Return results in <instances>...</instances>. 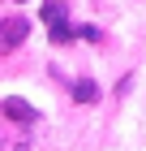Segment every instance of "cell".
Listing matches in <instances>:
<instances>
[{"mask_svg":"<svg viewBox=\"0 0 146 151\" xmlns=\"http://www.w3.org/2000/svg\"><path fill=\"white\" fill-rule=\"evenodd\" d=\"M0 108H4V116H9V121H17V125H34V121H43V116H39V108H30L26 99H17V95H9Z\"/></svg>","mask_w":146,"mask_h":151,"instance_id":"3957f363","label":"cell"},{"mask_svg":"<svg viewBox=\"0 0 146 151\" xmlns=\"http://www.w3.org/2000/svg\"><path fill=\"white\" fill-rule=\"evenodd\" d=\"M30 35V17H4V30H0V52H17L22 47V39Z\"/></svg>","mask_w":146,"mask_h":151,"instance_id":"7a4b0ae2","label":"cell"},{"mask_svg":"<svg viewBox=\"0 0 146 151\" xmlns=\"http://www.w3.org/2000/svg\"><path fill=\"white\" fill-rule=\"evenodd\" d=\"M43 22H47V39H52L56 47L73 43V39H103L95 26H73V22H69V13H65V4H56V0H47V4H43Z\"/></svg>","mask_w":146,"mask_h":151,"instance_id":"6da1fadb","label":"cell"},{"mask_svg":"<svg viewBox=\"0 0 146 151\" xmlns=\"http://www.w3.org/2000/svg\"><path fill=\"white\" fill-rule=\"evenodd\" d=\"M73 99H78V104H95V99H99V86L90 78H78L73 82Z\"/></svg>","mask_w":146,"mask_h":151,"instance_id":"277c9868","label":"cell"}]
</instances>
